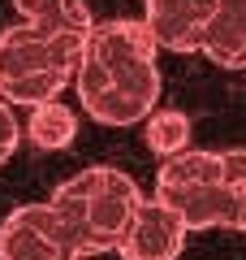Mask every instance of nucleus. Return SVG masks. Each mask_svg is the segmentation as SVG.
<instances>
[{
  "label": "nucleus",
  "instance_id": "nucleus-1",
  "mask_svg": "<svg viewBox=\"0 0 246 260\" xmlns=\"http://www.w3.org/2000/svg\"><path fill=\"white\" fill-rule=\"evenodd\" d=\"M155 39L138 18L91 22L82 39V56L73 65L82 113L100 126H138L160 100V70H155Z\"/></svg>",
  "mask_w": 246,
  "mask_h": 260
},
{
  "label": "nucleus",
  "instance_id": "nucleus-6",
  "mask_svg": "<svg viewBox=\"0 0 246 260\" xmlns=\"http://www.w3.org/2000/svg\"><path fill=\"white\" fill-rule=\"evenodd\" d=\"M216 0H147V35L155 39V48L169 52H199L203 26H208Z\"/></svg>",
  "mask_w": 246,
  "mask_h": 260
},
{
  "label": "nucleus",
  "instance_id": "nucleus-4",
  "mask_svg": "<svg viewBox=\"0 0 246 260\" xmlns=\"http://www.w3.org/2000/svg\"><path fill=\"white\" fill-rule=\"evenodd\" d=\"M186 225L177 221L173 208H164L160 200H138L134 217H130L126 234L117 243V256L121 260H177L186 247Z\"/></svg>",
  "mask_w": 246,
  "mask_h": 260
},
{
  "label": "nucleus",
  "instance_id": "nucleus-12",
  "mask_svg": "<svg viewBox=\"0 0 246 260\" xmlns=\"http://www.w3.org/2000/svg\"><path fill=\"white\" fill-rule=\"evenodd\" d=\"M143 139L155 156H177L190 148V117L177 109H160L143 117Z\"/></svg>",
  "mask_w": 246,
  "mask_h": 260
},
{
  "label": "nucleus",
  "instance_id": "nucleus-10",
  "mask_svg": "<svg viewBox=\"0 0 246 260\" xmlns=\"http://www.w3.org/2000/svg\"><path fill=\"white\" fill-rule=\"evenodd\" d=\"M22 130L30 135L35 148L56 152V148H69L73 143V135H78V113H73L65 100H44V104L30 109V121Z\"/></svg>",
  "mask_w": 246,
  "mask_h": 260
},
{
  "label": "nucleus",
  "instance_id": "nucleus-14",
  "mask_svg": "<svg viewBox=\"0 0 246 260\" xmlns=\"http://www.w3.org/2000/svg\"><path fill=\"white\" fill-rule=\"evenodd\" d=\"M18 143H22V126H18V117H13V104L0 100V165L18 152Z\"/></svg>",
  "mask_w": 246,
  "mask_h": 260
},
{
  "label": "nucleus",
  "instance_id": "nucleus-5",
  "mask_svg": "<svg viewBox=\"0 0 246 260\" xmlns=\"http://www.w3.org/2000/svg\"><path fill=\"white\" fill-rule=\"evenodd\" d=\"M0 260H69L48 200L44 204H22L5 217V225H0Z\"/></svg>",
  "mask_w": 246,
  "mask_h": 260
},
{
  "label": "nucleus",
  "instance_id": "nucleus-3",
  "mask_svg": "<svg viewBox=\"0 0 246 260\" xmlns=\"http://www.w3.org/2000/svg\"><path fill=\"white\" fill-rule=\"evenodd\" d=\"M69 186L82 195V256L117 251L121 234H126L138 200H143L138 182L112 165H91L73 174Z\"/></svg>",
  "mask_w": 246,
  "mask_h": 260
},
{
  "label": "nucleus",
  "instance_id": "nucleus-15",
  "mask_svg": "<svg viewBox=\"0 0 246 260\" xmlns=\"http://www.w3.org/2000/svg\"><path fill=\"white\" fill-rule=\"evenodd\" d=\"M69 260H91V256H69Z\"/></svg>",
  "mask_w": 246,
  "mask_h": 260
},
{
  "label": "nucleus",
  "instance_id": "nucleus-2",
  "mask_svg": "<svg viewBox=\"0 0 246 260\" xmlns=\"http://www.w3.org/2000/svg\"><path fill=\"white\" fill-rule=\"evenodd\" d=\"M82 39L48 26H9L0 30V100L5 104H44L56 100L73 83V65L82 56Z\"/></svg>",
  "mask_w": 246,
  "mask_h": 260
},
{
  "label": "nucleus",
  "instance_id": "nucleus-9",
  "mask_svg": "<svg viewBox=\"0 0 246 260\" xmlns=\"http://www.w3.org/2000/svg\"><path fill=\"white\" fill-rule=\"evenodd\" d=\"M22 22L48 30H69V35H87L91 30V9L87 0H13Z\"/></svg>",
  "mask_w": 246,
  "mask_h": 260
},
{
  "label": "nucleus",
  "instance_id": "nucleus-11",
  "mask_svg": "<svg viewBox=\"0 0 246 260\" xmlns=\"http://www.w3.org/2000/svg\"><path fill=\"white\" fill-rule=\"evenodd\" d=\"M203 182H220V152H177L164 156L160 174H155V191H173V186H203Z\"/></svg>",
  "mask_w": 246,
  "mask_h": 260
},
{
  "label": "nucleus",
  "instance_id": "nucleus-13",
  "mask_svg": "<svg viewBox=\"0 0 246 260\" xmlns=\"http://www.w3.org/2000/svg\"><path fill=\"white\" fill-rule=\"evenodd\" d=\"M220 182L233 191L237 208H233V230H246V148H229L220 152Z\"/></svg>",
  "mask_w": 246,
  "mask_h": 260
},
{
  "label": "nucleus",
  "instance_id": "nucleus-8",
  "mask_svg": "<svg viewBox=\"0 0 246 260\" xmlns=\"http://www.w3.org/2000/svg\"><path fill=\"white\" fill-rule=\"evenodd\" d=\"M199 52L220 70H246V0H216Z\"/></svg>",
  "mask_w": 246,
  "mask_h": 260
},
{
  "label": "nucleus",
  "instance_id": "nucleus-7",
  "mask_svg": "<svg viewBox=\"0 0 246 260\" xmlns=\"http://www.w3.org/2000/svg\"><path fill=\"white\" fill-rule=\"evenodd\" d=\"M164 208H173L186 230H233V191L225 182H203V186H173L155 191Z\"/></svg>",
  "mask_w": 246,
  "mask_h": 260
}]
</instances>
